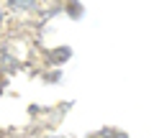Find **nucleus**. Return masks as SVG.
Returning <instances> with one entry per match:
<instances>
[{
	"label": "nucleus",
	"mask_w": 154,
	"mask_h": 138,
	"mask_svg": "<svg viewBox=\"0 0 154 138\" xmlns=\"http://www.w3.org/2000/svg\"><path fill=\"white\" fill-rule=\"evenodd\" d=\"M11 10L18 33H31V28L41 26L46 18L64 10L72 0H3Z\"/></svg>",
	"instance_id": "f257e3e1"
},
{
	"label": "nucleus",
	"mask_w": 154,
	"mask_h": 138,
	"mask_svg": "<svg viewBox=\"0 0 154 138\" xmlns=\"http://www.w3.org/2000/svg\"><path fill=\"white\" fill-rule=\"evenodd\" d=\"M13 33H18L16 23H13V16H11V10L5 8V3L0 0V41L8 39V36H13Z\"/></svg>",
	"instance_id": "f03ea898"
},
{
	"label": "nucleus",
	"mask_w": 154,
	"mask_h": 138,
	"mask_svg": "<svg viewBox=\"0 0 154 138\" xmlns=\"http://www.w3.org/2000/svg\"><path fill=\"white\" fill-rule=\"evenodd\" d=\"M3 87H5V79L0 77V95H3Z\"/></svg>",
	"instance_id": "7ed1b4c3"
},
{
	"label": "nucleus",
	"mask_w": 154,
	"mask_h": 138,
	"mask_svg": "<svg viewBox=\"0 0 154 138\" xmlns=\"http://www.w3.org/2000/svg\"><path fill=\"white\" fill-rule=\"evenodd\" d=\"M49 138H59V136H49Z\"/></svg>",
	"instance_id": "20e7f679"
}]
</instances>
